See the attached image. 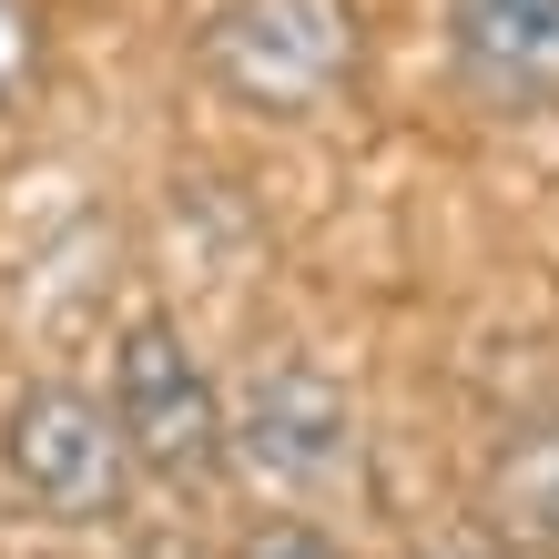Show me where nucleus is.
<instances>
[{"instance_id": "1a4fd4ad", "label": "nucleus", "mask_w": 559, "mask_h": 559, "mask_svg": "<svg viewBox=\"0 0 559 559\" xmlns=\"http://www.w3.org/2000/svg\"><path fill=\"white\" fill-rule=\"evenodd\" d=\"M427 559H468V549H427Z\"/></svg>"}, {"instance_id": "f03ea898", "label": "nucleus", "mask_w": 559, "mask_h": 559, "mask_svg": "<svg viewBox=\"0 0 559 559\" xmlns=\"http://www.w3.org/2000/svg\"><path fill=\"white\" fill-rule=\"evenodd\" d=\"M0 478H11L21 509L61 519V530H103L133 499V448H122V427L92 386L41 377L0 407Z\"/></svg>"}, {"instance_id": "f257e3e1", "label": "nucleus", "mask_w": 559, "mask_h": 559, "mask_svg": "<svg viewBox=\"0 0 559 559\" xmlns=\"http://www.w3.org/2000/svg\"><path fill=\"white\" fill-rule=\"evenodd\" d=\"M356 0H224L204 21V82L245 112H316L356 82Z\"/></svg>"}, {"instance_id": "0eeeda50", "label": "nucleus", "mask_w": 559, "mask_h": 559, "mask_svg": "<svg viewBox=\"0 0 559 559\" xmlns=\"http://www.w3.org/2000/svg\"><path fill=\"white\" fill-rule=\"evenodd\" d=\"M31 72H41V11L31 0H0V112L31 92Z\"/></svg>"}, {"instance_id": "423d86ee", "label": "nucleus", "mask_w": 559, "mask_h": 559, "mask_svg": "<svg viewBox=\"0 0 559 559\" xmlns=\"http://www.w3.org/2000/svg\"><path fill=\"white\" fill-rule=\"evenodd\" d=\"M478 509L519 559H559V417H530V427H509L488 448Z\"/></svg>"}, {"instance_id": "20e7f679", "label": "nucleus", "mask_w": 559, "mask_h": 559, "mask_svg": "<svg viewBox=\"0 0 559 559\" xmlns=\"http://www.w3.org/2000/svg\"><path fill=\"white\" fill-rule=\"evenodd\" d=\"M224 457L254 468L265 488H325L356 468V407L346 386L306 367V356H275L254 367L235 397H224Z\"/></svg>"}, {"instance_id": "39448f33", "label": "nucleus", "mask_w": 559, "mask_h": 559, "mask_svg": "<svg viewBox=\"0 0 559 559\" xmlns=\"http://www.w3.org/2000/svg\"><path fill=\"white\" fill-rule=\"evenodd\" d=\"M448 61L478 103L549 112L559 103V0H448Z\"/></svg>"}, {"instance_id": "7ed1b4c3", "label": "nucleus", "mask_w": 559, "mask_h": 559, "mask_svg": "<svg viewBox=\"0 0 559 559\" xmlns=\"http://www.w3.org/2000/svg\"><path fill=\"white\" fill-rule=\"evenodd\" d=\"M112 427H122V448H133V468L153 478H214L224 468V386L204 377V356L183 346V325L174 316H133L112 336Z\"/></svg>"}, {"instance_id": "6e6552de", "label": "nucleus", "mask_w": 559, "mask_h": 559, "mask_svg": "<svg viewBox=\"0 0 559 559\" xmlns=\"http://www.w3.org/2000/svg\"><path fill=\"white\" fill-rule=\"evenodd\" d=\"M235 559H346V549L325 539L316 519H254V530L235 539Z\"/></svg>"}]
</instances>
